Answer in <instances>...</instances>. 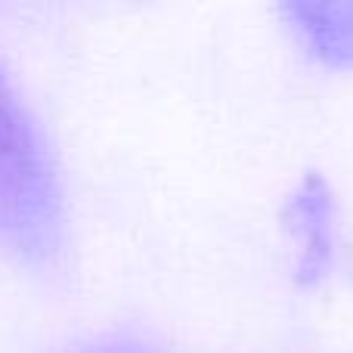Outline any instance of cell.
<instances>
[{
	"mask_svg": "<svg viewBox=\"0 0 353 353\" xmlns=\"http://www.w3.org/2000/svg\"><path fill=\"white\" fill-rule=\"evenodd\" d=\"M56 223V186L43 146L0 74V239L41 248Z\"/></svg>",
	"mask_w": 353,
	"mask_h": 353,
	"instance_id": "obj_1",
	"label": "cell"
},
{
	"mask_svg": "<svg viewBox=\"0 0 353 353\" xmlns=\"http://www.w3.org/2000/svg\"><path fill=\"white\" fill-rule=\"evenodd\" d=\"M301 43L323 62L353 68V3H294L288 6Z\"/></svg>",
	"mask_w": 353,
	"mask_h": 353,
	"instance_id": "obj_2",
	"label": "cell"
}]
</instances>
